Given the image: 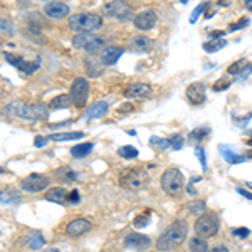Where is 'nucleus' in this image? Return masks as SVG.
Listing matches in <instances>:
<instances>
[{
  "label": "nucleus",
  "instance_id": "25",
  "mask_svg": "<svg viewBox=\"0 0 252 252\" xmlns=\"http://www.w3.org/2000/svg\"><path fill=\"white\" fill-rule=\"evenodd\" d=\"M49 140L52 141H69V140H79L84 138L83 131H69V133H54V135H49Z\"/></svg>",
  "mask_w": 252,
  "mask_h": 252
},
{
  "label": "nucleus",
  "instance_id": "47",
  "mask_svg": "<svg viewBox=\"0 0 252 252\" xmlns=\"http://www.w3.org/2000/svg\"><path fill=\"white\" fill-rule=\"evenodd\" d=\"M120 111H133V106H131V104H125V106L121 108Z\"/></svg>",
  "mask_w": 252,
  "mask_h": 252
},
{
  "label": "nucleus",
  "instance_id": "40",
  "mask_svg": "<svg viewBox=\"0 0 252 252\" xmlns=\"http://www.w3.org/2000/svg\"><path fill=\"white\" fill-rule=\"evenodd\" d=\"M78 202H79V192H78V190H72V192H69L66 204H78Z\"/></svg>",
  "mask_w": 252,
  "mask_h": 252
},
{
  "label": "nucleus",
  "instance_id": "12",
  "mask_svg": "<svg viewBox=\"0 0 252 252\" xmlns=\"http://www.w3.org/2000/svg\"><path fill=\"white\" fill-rule=\"evenodd\" d=\"M157 22H158V15H157V12H153V10H143V12H140V14H136L135 19H133V24H135V27L138 31L153 29V27L157 26Z\"/></svg>",
  "mask_w": 252,
  "mask_h": 252
},
{
  "label": "nucleus",
  "instance_id": "52",
  "mask_svg": "<svg viewBox=\"0 0 252 252\" xmlns=\"http://www.w3.org/2000/svg\"><path fill=\"white\" fill-rule=\"evenodd\" d=\"M247 157H249V158H252V152L249 153V155H247Z\"/></svg>",
  "mask_w": 252,
  "mask_h": 252
},
{
  "label": "nucleus",
  "instance_id": "51",
  "mask_svg": "<svg viewBox=\"0 0 252 252\" xmlns=\"http://www.w3.org/2000/svg\"><path fill=\"white\" fill-rule=\"evenodd\" d=\"M247 145H252V140H247Z\"/></svg>",
  "mask_w": 252,
  "mask_h": 252
},
{
  "label": "nucleus",
  "instance_id": "15",
  "mask_svg": "<svg viewBox=\"0 0 252 252\" xmlns=\"http://www.w3.org/2000/svg\"><path fill=\"white\" fill-rule=\"evenodd\" d=\"M125 244H126V247H129V249L143 251V249H148V247L152 246V239L146 237V235H143V234L131 232V234L126 235Z\"/></svg>",
  "mask_w": 252,
  "mask_h": 252
},
{
  "label": "nucleus",
  "instance_id": "22",
  "mask_svg": "<svg viewBox=\"0 0 252 252\" xmlns=\"http://www.w3.org/2000/svg\"><path fill=\"white\" fill-rule=\"evenodd\" d=\"M219 150H220L222 158L227 161V163L235 165V163H242V161H246V157H241V155H237V153H234L230 146H227V145H220V146H219Z\"/></svg>",
  "mask_w": 252,
  "mask_h": 252
},
{
  "label": "nucleus",
  "instance_id": "11",
  "mask_svg": "<svg viewBox=\"0 0 252 252\" xmlns=\"http://www.w3.org/2000/svg\"><path fill=\"white\" fill-rule=\"evenodd\" d=\"M51 180L44 175H39V173H34V175H29L27 178H24L22 184H20V189L26 190V192H42L46 190Z\"/></svg>",
  "mask_w": 252,
  "mask_h": 252
},
{
  "label": "nucleus",
  "instance_id": "27",
  "mask_svg": "<svg viewBox=\"0 0 252 252\" xmlns=\"http://www.w3.org/2000/svg\"><path fill=\"white\" fill-rule=\"evenodd\" d=\"M210 131H212V129H210L209 126H198V128H195V129L190 131L189 138L193 141V143H195V141H202V140H205V138L210 135Z\"/></svg>",
  "mask_w": 252,
  "mask_h": 252
},
{
  "label": "nucleus",
  "instance_id": "41",
  "mask_svg": "<svg viewBox=\"0 0 252 252\" xmlns=\"http://www.w3.org/2000/svg\"><path fill=\"white\" fill-rule=\"evenodd\" d=\"M247 24H249V19L242 17L237 24H232V26H230V31H239V29H242V27H246Z\"/></svg>",
  "mask_w": 252,
  "mask_h": 252
},
{
  "label": "nucleus",
  "instance_id": "19",
  "mask_svg": "<svg viewBox=\"0 0 252 252\" xmlns=\"http://www.w3.org/2000/svg\"><path fill=\"white\" fill-rule=\"evenodd\" d=\"M129 49H131L133 52L145 54V52H150L153 49V40L148 39L146 35H136V37H133L131 42H129Z\"/></svg>",
  "mask_w": 252,
  "mask_h": 252
},
{
  "label": "nucleus",
  "instance_id": "43",
  "mask_svg": "<svg viewBox=\"0 0 252 252\" xmlns=\"http://www.w3.org/2000/svg\"><path fill=\"white\" fill-rule=\"evenodd\" d=\"M49 141V138H44V136H35L34 138V146L35 148H42V146H46Z\"/></svg>",
  "mask_w": 252,
  "mask_h": 252
},
{
  "label": "nucleus",
  "instance_id": "4",
  "mask_svg": "<svg viewBox=\"0 0 252 252\" xmlns=\"http://www.w3.org/2000/svg\"><path fill=\"white\" fill-rule=\"evenodd\" d=\"M118 180L126 190H140L148 184V173L141 166H133V168H125L120 173Z\"/></svg>",
  "mask_w": 252,
  "mask_h": 252
},
{
  "label": "nucleus",
  "instance_id": "10",
  "mask_svg": "<svg viewBox=\"0 0 252 252\" xmlns=\"http://www.w3.org/2000/svg\"><path fill=\"white\" fill-rule=\"evenodd\" d=\"M3 59H5L9 64H12L14 67H17L20 72L27 74V76L34 74V72L37 71L39 66H40V61L39 59L37 61H24L22 58L10 54V52H3Z\"/></svg>",
  "mask_w": 252,
  "mask_h": 252
},
{
  "label": "nucleus",
  "instance_id": "21",
  "mask_svg": "<svg viewBox=\"0 0 252 252\" xmlns=\"http://www.w3.org/2000/svg\"><path fill=\"white\" fill-rule=\"evenodd\" d=\"M108 108H109V106H108L106 101H97V103H94L91 108L88 109L86 116L89 118V120H99V118L106 116Z\"/></svg>",
  "mask_w": 252,
  "mask_h": 252
},
{
  "label": "nucleus",
  "instance_id": "45",
  "mask_svg": "<svg viewBox=\"0 0 252 252\" xmlns=\"http://www.w3.org/2000/svg\"><path fill=\"white\" fill-rule=\"evenodd\" d=\"M223 35H225V32H220V31H214L212 34H210V37H212V39H222Z\"/></svg>",
  "mask_w": 252,
  "mask_h": 252
},
{
  "label": "nucleus",
  "instance_id": "36",
  "mask_svg": "<svg viewBox=\"0 0 252 252\" xmlns=\"http://www.w3.org/2000/svg\"><path fill=\"white\" fill-rule=\"evenodd\" d=\"M210 3H200V5H197V9H195L192 12V15H190V24H195L198 20V17H200V14L204 12L207 7H209Z\"/></svg>",
  "mask_w": 252,
  "mask_h": 252
},
{
  "label": "nucleus",
  "instance_id": "28",
  "mask_svg": "<svg viewBox=\"0 0 252 252\" xmlns=\"http://www.w3.org/2000/svg\"><path fill=\"white\" fill-rule=\"evenodd\" d=\"M91 150H93L91 143H79V145L72 146L71 155L74 158H84V157H88L89 153H91Z\"/></svg>",
  "mask_w": 252,
  "mask_h": 252
},
{
  "label": "nucleus",
  "instance_id": "31",
  "mask_svg": "<svg viewBox=\"0 0 252 252\" xmlns=\"http://www.w3.org/2000/svg\"><path fill=\"white\" fill-rule=\"evenodd\" d=\"M118 155H120L121 158H126V160H133V158L138 157V150L135 148V146H121L120 150H118Z\"/></svg>",
  "mask_w": 252,
  "mask_h": 252
},
{
  "label": "nucleus",
  "instance_id": "18",
  "mask_svg": "<svg viewBox=\"0 0 252 252\" xmlns=\"http://www.w3.org/2000/svg\"><path fill=\"white\" fill-rule=\"evenodd\" d=\"M152 93V86L146 83H135L129 84L128 88L125 89V96L128 99H138V97H145Z\"/></svg>",
  "mask_w": 252,
  "mask_h": 252
},
{
  "label": "nucleus",
  "instance_id": "38",
  "mask_svg": "<svg viewBox=\"0 0 252 252\" xmlns=\"http://www.w3.org/2000/svg\"><path fill=\"white\" fill-rule=\"evenodd\" d=\"M0 26H2V34H7V35H14V27H12V24L9 22L7 19H2L0 20Z\"/></svg>",
  "mask_w": 252,
  "mask_h": 252
},
{
  "label": "nucleus",
  "instance_id": "16",
  "mask_svg": "<svg viewBox=\"0 0 252 252\" xmlns=\"http://www.w3.org/2000/svg\"><path fill=\"white\" fill-rule=\"evenodd\" d=\"M185 96H187V99H189L190 103L195 104V106H198V104L205 103V86L202 83L190 84V86L187 88V91H185Z\"/></svg>",
  "mask_w": 252,
  "mask_h": 252
},
{
  "label": "nucleus",
  "instance_id": "17",
  "mask_svg": "<svg viewBox=\"0 0 252 252\" xmlns=\"http://www.w3.org/2000/svg\"><path fill=\"white\" fill-rule=\"evenodd\" d=\"M44 12H46V15L51 19H63L69 15V5H66V3H63V2H49L46 3V7H44Z\"/></svg>",
  "mask_w": 252,
  "mask_h": 252
},
{
  "label": "nucleus",
  "instance_id": "8",
  "mask_svg": "<svg viewBox=\"0 0 252 252\" xmlns=\"http://www.w3.org/2000/svg\"><path fill=\"white\" fill-rule=\"evenodd\" d=\"M104 14L109 17L120 20V22H126V20H133V9L123 0H113L104 5Z\"/></svg>",
  "mask_w": 252,
  "mask_h": 252
},
{
  "label": "nucleus",
  "instance_id": "30",
  "mask_svg": "<svg viewBox=\"0 0 252 252\" xmlns=\"http://www.w3.org/2000/svg\"><path fill=\"white\" fill-rule=\"evenodd\" d=\"M225 46H227V42L223 39H212L210 42L204 44V51L205 52H217V51H220V49H223Z\"/></svg>",
  "mask_w": 252,
  "mask_h": 252
},
{
  "label": "nucleus",
  "instance_id": "37",
  "mask_svg": "<svg viewBox=\"0 0 252 252\" xmlns=\"http://www.w3.org/2000/svg\"><path fill=\"white\" fill-rule=\"evenodd\" d=\"M195 157L200 160V165H202V170L204 172H207V160H205V152H204V148L202 146H197L195 148Z\"/></svg>",
  "mask_w": 252,
  "mask_h": 252
},
{
  "label": "nucleus",
  "instance_id": "32",
  "mask_svg": "<svg viewBox=\"0 0 252 252\" xmlns=\"http://www.w3.org/2000/svg\"><path fill=\"white\" fill-rule=\"evenodd\" d=\"M150 215H152V212H145V214H141V215H138V217H135V220H133V225L136 227V229H143V227L148 225V222H150Z\"/></svg>",
  "mask_w": 252,
  "mask_h": 252
},
{
  "label": "nucleus",
  "instance_id": "5",
  "mask_svg": "<svg viewBox=\"0 0 252 252\" xmlns=\"http://www.w3.org/2000/svg\"><path fill=\"white\" fill-rule=\"evenodd\" d=\"M161 189L168 195H180L184 192L185 178L178 168H166L161 175Z\"/></svg>",
  "mask_w": 252,
  "mask_h": 252
},
{
  "label": "nucleus",
  "instance_id": "7",
  "mask_svg": "<svg viewBox=\"0 0 252 252\" xmlns=\"http://www.w3.org/2000/svg\"><path fill=\"white\" fill-rule=\"evenodd\" d=\"M69 96L72 99V104L76 108H84L88 103V96H89V83L84 78H76L71 84V91Z\"/></svg>",
  "mask_w": 252,
  "mask_h": 252
},
{
  "label": "nucleus",
  "instance_id": "2",
  "mask_svg": "<svg viewBox=\"0 0 252 252\" xmlns=\"http://www.w3.org/2000/svg\"><path fill=\"white\" fill-rule=\"evenodd\" d=\"M5 111H9L14 116L24 118V120H34V121L46 120L49 116L47 106H44V104H26L22 101H12V103L7 104Z\"/></svg>",
  "mask_w": 252,
  "mask_h": 252
},
{
  "label": "nucleus",
  "instance_id": "1",
  "mask_svg": "<svg viewBox=\"0 0 252 252\" xmlns=\"http://www.w3.org/2000/svg\"><path fill=\"white\" fill-rule=\"evenodd\" d=\"M187 232H189V227H187L185 220H175L172 225H168L163 230V234L158 237L157 241V249L158 251H175L177 247H180L184 241L187 239Z\"/></svg>",
  "mask_w": 252,
  "mask_h": 252
},
{
  "label": "nucleus",
  "instance_id": "42",
  "mask_svg": "<svg viewBox=\"0 0 252 252\" xmlns=\"http://www.w3.org/2000/svg\"><path fill=\"white\" fill-rule=\"evenodd\" d=\"M230 86V83L229 81H217V83L214 84V91H223V89H227Z\"/></svg>",
  "mask_w": 252,
  "mask_h": 252
},
{
  "label": "nucleus",
  "instance_id": "46",
  "mask_svg": "<svg viewBox=\"0 0 252 252\" xmlns=\"http://www.w3.org/2000/svg\"><path fill=\"white\" fill-rule=\"evenodd\" d=\"M237 192L242 195V197H246V198H249V200H252V193L251 192H247V190H244V189H237Z\"/></svg>",
  "mask_w": 252,
  "mask_h": 252
},
{
  "label": "nucleus",
  "instance_id": "24",
  "mask_svg": "<svg viewBox=\"0 0 252 252\" xmlns=\"http://www.w3.org/2000/svg\"><path fill=\"white\" fill-rule=\"evenodd\" d=\"M44 246H46V239H44V235L40 232H31L27 235V247L37 251V249H42Z\"/></svg>",
  "mask_w": 252,
  "mask_h": 252
},
{
  "label": "nucleus",
  "instance_id": "9",
  "mask_svg": "<svg viewBox=\"0 0 252 252\" xmlns=\"http://www.w3.org/2000/svg\"><path fill=\"white\" fill-rule=\"evenodd\" d=\"M72 46L86 52H96L99 51L101 46H104V40L93 32H86V34H76L72 37Z\"/></svg>",
  "mask_w": 252,
  "mask_h": 252
},
{
  "label": "nucleus",
  "instance_id": "35",
  "mask_svg": "<svg viewBox=\"0 0 252 252\" xmlns=\"http://www.w3.org/2000/svg\"><path fill=\"white\" fill-rule=\"evenodd\" d=\"M150 143H152L153 146H157V148H160V150L172 148V145H170L168 140H163V138H158V136H152V138H150Z\"/></svg>",
  "mask_w": 252,
  "mask_h": 252
},
{
  "label": "nucleus",
  "instance_id": "14",
  "mask_svg": "<svg viewBox=\"0 0 252 252\" xmlns=\"http://www.w3.org/2000/svg\"><path fill=\"white\" fill-rule=\"evenodd\" d=\"M89 229H91V222L84 217H78L66 225V234L71 235V237H79V235L86 234Z\"/></svg>",
  "mask_w": 252,
  "mask_h": 252
},
{
  "label": "nucleus",
  "instance_id": "48",
  "mask_svg": "<svg viewBox=\"0 0 252 252\" xmlns=\"http://www.w3.org/2000/svg\"><path fill=\"white\" fill-rule=\"evenodd\" d=\"M244 2H246V7L249 10H252V0H244Z\"/></svg>",
  "mask_w": 252,
  "mask_h": 252
},
{
  "label": "nucleus",
  "instance_id": "3",
  "mask_svg": "<svg viewBox=\"0 0 252 252\" xmlns=\"http://www.w3.org/2000/svg\"><path fill=\"white\" fill-rule=\"evenodd\" d=\"M103 27V19L97 14H74L69 19V29L78 32V34H86V32H94Z\"/></svg>",
  "mask_w": 252,
  "mask_h": 252
},
{
  "label": "nucleus",
  "instance_id": "23",
  "mask_svg": "<svg viewBox=\"0 0 252 252\" xmlns=\"http://www.w3.org/2000/svg\"><path fill=\"white\" fill-rule=\"evenodd\" d=\"M251 71H252V64L247 63L246 59L237 61V63H234L232 66L227 69V72L232 76H241V74L247 76V74H251Z\"/></svg>",
  "mask_w": 252,
  "mask_h": 252
},
{
  "label": "nucleus",
  "instance_id": "20",
  "mask_svg": "<svg viewBox=\"0 0 252 252\" xmlns=\"http://www.w3.org/2000/svg\"><path fill=\"white\" fill-rule=\"evenodd\" d=\"M67 192L63 189V187H52V189H49L46 192V200L49 202H56V204H66L67 200Z\"/></svg>",
  "mask_w": 252,
  "mask_h": 252
},
{
  "label": "nucleus",
  "instance_id": "29",
  "mask_svg": "<svg viewBox=\"0 0 252 252\" xmlns=\"http://www.w3.org/2000/svg\"><path fill=\"white\" fill-rule=\"evenodd\" d=\"M207 242H205V239H202V237H193V239H190V242H189V249L190 252H207Z\"/></svg>",
  "mask_w": 252,
  "mask_h": 252
},
{
  "label": "nucleus",
  "instance_id": "33",
  "mask_svg": "<svg viewBox=\"0 0 252 252\" xmlns=\"http://www.w3.org/2000/svg\"><path fill=\"white\" fill-rule=\"evenodd\" d=\"M170 145H172V150H175V152H178V150L184 148V136L180 135V133H175V135H172L168 138Z\"/></svg>",
  "mask_w": 252,
  "mask_h": 252
},
{
  "label": "nucleus",
  "instance_id": "34",
  "mask_svg": "<svg viewBox=\"0 0 252 252\" xmlns=\"http://www.w3.org/2000/svg\"><path fill=\"white\" fill-rule=\"evenodd\" d=\"M187 207H189V210H190V212H192V214H202V212H205V209H207L204 200H195V202H190V204L187 205Z\"/></svg>",
  "mask_w": 252,
  "mask_h": 252
},
{
  "label": "nucleus",
  "instance_id": "50",
  "mask_svg": "<svg viewBox=\"0 0 252 252\" xmlns=\"http://www.w3.org/2000/svg\"><path fill=\"white\" fill-rule=\"evenodd\" d=\"M247 187H249V189L252 190V184H249V182H247Z\"/></svg>",
  "mask_w": 252,
  "mask_h": 252
},
{
  "label": "nucleus",
  "instance_id": "26",
  "mask_svg": "<svg viewBox=\"0 0 252 252\" xmlns=\"http://www.w3.org/2000/svg\"><path fill=\"white\" fill-rule=\"evenodd\" d=\"M72 104V99L69 94H61V96H56L54 99H51L49 103V108L52 109H59V108H69Z\"/></svg>",
  "mask_w": 252,
  "mask_h": 252
},
{
  "label": "nucleus",
  "instance_id": "44",
  "mask_svg": "<svg viewBox=\"0 0 252 252\" xmlns=\"http://www.w3.org/2000/svg\"><path fill=\"white\" fill-rule=\"evenodd\" d=\"M209 252H229V249H227L225 246H222V244H220V246H215V247H212V249H210Z\"/></svg>",
  "mask_w": 252,
  "mask_h": 252
},
{
  "label": "nucleus",
  "instance_id": "13",
  "mask_svg": "<svg viewBox=\"0 0 252 252\" xmlns=\"http://www.w3.org/2000/svg\"><path fill=\"white\" fill-rule=\"evenodd\" d=\"M125 49L121 46H108L101 51L99 54V63L104 64V66H113V64L118 63V59L123 56Z\"/></svg>",
  "mask_w": 252,
  "mask_h": 252
},
{
  "label": "nucleus",
  "instance_id": "6",
  "mask_svg": "<svg viewBox=\"0 0 252 252\" xmlns=\"http://www.w3.org/2000/svg\"><path fill=\"white\" fill-rule=\"evenodd\" d=\"M219 232V217L214 212H204L195 220V234L202 239H210Z\"/></svg>",
  "mask_w": 252,
  "mask_h": 252
},
{
  "label": "nucleus",
  "instance_id": "49",
  "mask_svg": "<svg viewBox=\"0 0 252 252\" xmlns=\"http://www.w3.org/2000/svg\"><path fill=\"white\" fill-rule=\"evenodd\" d=\"M46 252H61L59 249H47Z\"/></svg>",
  "mask_w": 252,
  "mask_h": 252
},
{
  "label": "nucleus",
  "instance_id": "39",
  "mask_svg": "<svg viewBox=\"0 0 252 252\" xmlns=\"http://www.w3.org/2000/svg\"><path fill=\"white\" fill-rule=\"evenodd\" d=\"M232 234H234V237L246 239L247 235L251 234V230H249V229H246V227H239V229H234V230H232Z\"/></svg>",
  "mask_w": 252,
  "mask_h": 252
}]
</instances>
